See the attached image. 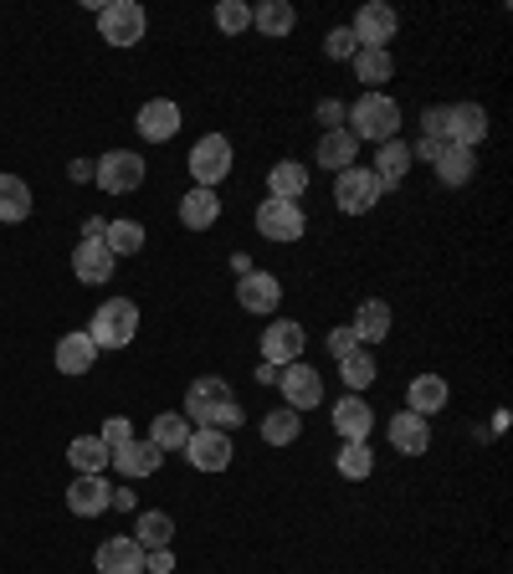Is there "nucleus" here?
Here are the masks:
<instances>
[{
    "instance_id": "4c0bfd02",
    "label": "nucleus",
    "mask_w": 513,
    "mask_h": 574,
    "mask_svg": "<svg viewBox=\"0 0 513 574\" xmlns=\"http://www.w3.org/2000/svg\"><path fill=\"white\" fill-rule=\"evenodd\" d=\"M103 247L114 251V257H133V251L145 247V226L139 221H108L103 226Z\"/></svg>"
},
{
    "instance_id": "dca6fc26",
    "label": "nucleus",
    "mask_w": 513,
    "mask_h": 574,
    "mask_svg": "<svg viewBox=\"0 0 513 574\" xmlns=\"http://www.w3.org/2000/svg\"><path fill=\"white\" fill-rule=\"evenodd\" d=\"M114 251L103 247V241H77L73 247V278L88 282V288H103V282H114Z\"/></svg>"
},
{
    "instance_id": "4be33fe9",
    "label": "nucleus",
    "mask_w": 513,
    "mask_h": 574,
    "mask_svg": "<svg viewBox=\"0 0 513 574\" xmlns=\"http://www.w3.org/2000/svg\"><path fill=\"white\" fill-rule=\"evenodd\" d=\"M360 160V139H354L350 129H323L319 133V170H350V164Z\"/></svg>"
},
{
    "instance_id": "473e14b6",
    "label": "nucleus",
    "mask_w": 513,
    "mask_h": 574,
    "mask_svg": "<svg viewBox=\"0 0 513 574\" xmlns=\"http://www.w3.org/2000/svg\"><path fill=\"white\" fill-rule=\"evenodd\" d=\"M293 6H288V0H263V6H257V11H252V26L263 31V36H272V42H278V36H288V31H293Z\"/></svg>"
},
{
    "instance_id": "a878e982",
    "label": "nucleus",
    "mask_w": 513,
    "mask_h": 574,
    "mask_svg": "<svg viewBox=\"0 0 513 574\" xmlns=\"http://www.w3.org/2000/svg\"><path fill=\"white\" fill-rule=\"evenodd\" d=\"M303 191H308V164L278 160L267 170V195H272V201H298Z\"/></svg>"
},
{
    "instance_id": "7ed1b4c3",
    "label": "nucleus",
    "mask_w": 513,
    "mask_h": 574,
    "mask_svg": "<svg viewBox=\"0 0 513 574\" xmlns=\"http://www.w3.org/2000/svg\"><path fill=\"white\" fill-rule=\"evenodd\" d=\"M133 334H139V308L129 297H108L88 324L93 349H124V344H133Z\"/></svg>"
},
{
    "instance_id": "c03bdc74",
    "label": "nucleus",
    "mask_w": 513,
    "mask_h": 574,
    "mask_svg": "<svg viewBox=\"0 0 513 574\" xmlns=\"http://www.w3.org/2000/svg\"><path fill=\"white\" fill-rule=\"evenodd\" d=\"M175 570V554L170 549H149L145 554V574H170Z\"/></svg>"
},
{
    "instance_id": "f704fd0d",
    "label": "nucleus",
    "mask_w": 513,
    "mask_h": 574,
    "mask_svg": "<svg viewBox=\"0 0 513 574\" xmlns=\"http://www.w3.org/2000/svg\"><path fill=\"white\" fill-rule=\"evenodd\" d=\"M133 539H139V549H170V539H175V518L170 513H139V523H133Z\"/></svg>"
},
{
    "instance_id": "9d476101",
    "label": "nucleus",
    "mask_w": 513,
    "mask_h": 574,
    "mask_svg": "<svg viewBox=\"0 0 513 574\" xmlns=\"http://www.w3.org/2000/svg\"><path fill=\"white\" fill-rule=\"evenodd\" d=\"M236 457V446L226 431H211V426H195L191 442H185V462H191L195 472H226Z\"/></svg>"
},
{
    "instance_id": "393cba45",
    "label": "nucleus",
    "mask_w": 513,
    "mask_h": 574,
    "mask_svg": "<svg viewBox=\"0 0 513 574\" xmlns=\"http://www.w3.org/2000/svg\"><path fill=\"white\" fill-rule=\"evenodd\" d=\"M160 462H164V452L154 442H139V436H133V442H124L114 452V467L124 472V477H149V472H160Z\"/></svg>"
},
{
    "instance_id": "5701e85b",
    "label": "nucleus",
    "mask_w": 513,
    "mask_h": 574,
    "mask_svg": "<svg viewBox=\"0 0 513 574\" xmlns=\"http://www.w3.org/2000/svg\"><path fill=\"white\" fill-rule=\"evenodd\" d=\"M370 175H375V185H381V191L400 185V180L410 175V144H406V139H385L381 154H375V170H370Z\"/></svg>"
},
{
    "instance_id": "c756f323",
    "label": "nucleus",
    "mask_w": 513,
    "mask_h": 574,
    "mask_svg": "<svg viewBox=\"0 0 513 574\" xmlns=\"http://www.w3.org/2000/svg\"><path fill=\"white\" fill-rule=\"evenodd\" d=\"M67 462H73L77 477H103V467L114 462V452H108L98 436H77V442L67 446Z\"/></svg>"
},
{
    "instance_id": "a19ab883",
    "label": "nucleus",
    "mask_w": 513,
    "mask_h": 574,
    "mask_svg": "<svg viewBox=\"0 0 513 574\" xmlns=\"http://www.w3.org/2000/svg\"><path fill=\"white\" fill-rule=\"evenodd\" d=\"M323 52L334 62H354V52H360V42H354V31L350 26H334L329 36H323Z\"/></svg>"
},
{
    "instance_id": "423d86ee",
    "label": "nucleus",
    "mask_w": 513,
    "mask_h": 574,
    "mask_svg": "<svg viewBox=\"0 0 513 574\" xmlns=\"http://www.w3.org/2000/svg\"><path fill=\"white\" fill-rule=\"evenodd\" d=\"M93 180H98V191H108V195H129L145 185V160H139L133 149H108L103 160H93Z\"/></svg>"
},
{
    "instance_id": "c9c22d12",
    "label": "nucleus",
    "mask_w": 513,
    "mask_h": 574,
    "mask_svg": "<svg viewBox=\"0 0 513 574\" xmlns=\"http://www.w3.org/2000/svg\"><path fill=\"white\" fill-rule=\"evenodd\" d=\"M339 375H344V385H350V396H360V390H370V385H375V375H381V369H375V354H370V349H354V354H344V359H339Z\"/></svg>"
},
{
    "instance_id": "ea45409f",
    "label": "nucleus",
    "mask_w": 513,
    "mask_h": 574,
    "mask_svg": "<svg viewBox=\"0 0 513 574\" xmlns=\"http://www.w3.org/2000/svg\"><path fill=\"white\" fill-rule=\"evenodd\" d=\"M216 26L226 31V36H242V31L252 26V6H242V0H221V6H216Z\"/></svg>"
},
{
    "instance_id": "2f4dec72",
    "label": "nucleus",
    "mask_w": 513,
    "mask_h": 574,
    "mask_svg": "<svg viewBox=\"0 0 513 574\" xmlns=\"http://www.w3.org/2000/svg\"><path fill=\"white\" fill-rule=\"evenodd\" d=\"M149 442L160 446V452H185V442H191V421H185L180 411L154 415V426H149Z\"/></svg>"
},
{
    "instance_id": "2eb2a0df",
    "label": "nucleus",
    "mask_w": 513,
    "mask_h": 574,
    "mask_svg": "<svg viewBox=\"0 0 513 574\" xmlns=\"http://www.w3.org/2000/svg\"><path fill=\"white\" fill-rule=\"evenodd\" d=\"M93 564H98V574H145V549L133 533H118V539L98 544Z\"/></svg>"
},
{
    "instance_id": "0eeeda50",
    "label": "nucleus",
    "mask_w": 513,
    "mask_h": 574,
    "mask_svg": "<svg viewBox=\"0 0 513 574\" xmlns=\"http://www.w3.org/2000/svg\"><path fill=\"white\" fill-rule=\"evenodd\" d=\"M354 42L370 46V52H385V46L396 42L400 31V15L396 6H385V0H370V6H360V15H354Z\"/></svg>"
},
{
    "instance_id": "1a4fd4ad",
    "label": "nucleus",
    "mask_w": 513,
    "mask_h": 574,
    "mask_svg": "<svg viewBox=\"0 0 513 574\" xmlns=\"http://www.w3.org/2000/svg\"><path fill=\"white\" fill-rule=\"evenodd\" d=\"M303 231H308V221H303V206L298 201H272L267 195L263 206H257V236H267V241H298Z\"/></svg>"
},
{
    "instance_id": "de8ad7c7",
    "label": "nucleus",
    "mask_w": 513,
    "mask_h": 574,
    "mask_svg": "<svg viewBox=\"0 0 513 574\" xmlns=\"http://www.w3.org/2000/svg\"><path fill=\"white\" fill-rule=\"evenodd\" d=\"M410 154H421V160H437V154H441V139H421V144L410 149Z\"/></svg>"
},
{
    "instance_id": "cd10ccee",
    "label": "nucleus",
    "mask_w": 513,
    "mask_h": 574,
    "mask_svg": "<svg viewBox=\"0 0 513 574\" xmlns=\"http://www.w3.org/2000/svg\"><path fill=\"white\" fill-rule=\"evenodd\" d=\"M431 164H437L441 185H452V191H457V185H468V180H472V170H478V154H472V149H457V144H441V154Z\"/></svg>"
},
{
    "instance_id": "6ab92c4d",
    "label": "nucleus",
    "mask_w": 513,
    "mask_h": 574,
    "mask_svg": "<svg viewBox=\"0 0 513 574\" xmlns=\"http://www.w3.org/2000/svg\"><path fill=\"white\" fill-rule=\"evenodd\" d=\"M447 400H452V390H447L441 375H416L410 390H406V411H416L421 421H431L437 411H447Z\"/></svg>"
},
{
    "instance_id": "9b49d317",
    "label": "nucleus",
    "mask_w": 513,
    "mask_h": 574,
    "mask_svg": "<svg viewBox=\"0 0 513 574\" xmlns=\"http://www.w3.org/2000/svg\"><path fill=\"white\" fill-rule=\"evenodd\" d=\"M278 385H282V405H288V411H319L323 380H319V369H313V365H303V359L288 365Z\"/></svg>"
},
{
    "instance_id": "4468645a",
    "label": "nucleus",
    "mask_w": 513,
    "mask_h": 574,
    "mask_svg": "<svg viewBox=\"0 0 513 574\" xmlns=\"http://www.w3.org/2000/svg\"><path fill=\"white\" fill-rule=\"evenodd\" d=\"M236 303L247 313H257V318H267V313H278V303H282V282L272 278V272H257V267H252L247 278L236 282Z\"/></svg>"
},
{
    "instance_id": "f8f14e48",
    "label": "nucleus",
    "mask_w": 513,
    "mask_h": 574,
    "mask_svg": "<svg viewBox=\"0 0 513 574\" xmlns=\"http://www.w3.org/2000/svg\"><path fill=\"white\" fill-rule=\"evenodd\" d=\"M441 139L457 149H478L488 139V113L483 104H452L447 108V129H441Z\"/></svg>"
},
{
    "instance_id": "aec40b11",
    "label": "nucleus",
    "mask_w": 513,
    "mask_h": 574,
    "mask_svg": "<svg viewBox=\"0 0 513 574\" xmlns=\"http://www.w3.org/2000/svg\"><path fill=\"white\" fill-rule=\"evenodd\" d=\"M334 431L344 442H370V431H375V411L365 405V396H344L334 405Z\"/></svg>"
},
{
    "instance_id": "a18cd8bd",
    "label": "nucleus",
    "mask_w": 513,
    "mask_h": 574,
    "mask_svg": "<svg viewBox=\"0 0 513 574\" xmlns=\"http://www.w3.org/2000/svg\"><path fill=\"white\" fill-rule=\"evenodd\" d=\"M421 129H426V139H441V129H447V108H426ZM441 144H447V139H441Z\"/></svg>"
},
{
    "instance_id": "f257e3e1",
    "label": "nucleus",
    "mask_w": 513,
    "mask_h": 574,
    "mask_svg": "<svg viewBox=\"0 0 513 574\" xmlns=\"http://www.w3.org/2000/svg\"><path fill=\"white\" fill-rule=\"evenodd\" d=\"M185 421H195V426H211V431H226L232 436L236 426H242V405H236L232 385L221 380V375H201V380L185 390Z\"/></svg>"
},
{
    "instance_id": "09e8293b",
    "label": "nucleus",
    "mask_w": 513,
    "mask_h": 574,
    "mask_svg": "<svg viewBox=\"0 0 513 574\" xmlns=\"http://www.w3.org/2000/svg\"><path fill=\"white\" fill-rule=\"evenodd\" d=\"M67 175H73V180H93V160H73V164H67Z\"/></svg>"
},
{
    "instance_id": "ddd939ff",
    "label": "nucleus",
    "mask_w": 513,
    "mask_h": 574,
    "mask_svg": "<svg viewBox=\"0 0 513 574\" xmlns=\"http://www.w3.org/2000/svg\"><path fill=\"white\" fill-rule=\"evenodd\" d=\"M308 334L303 324H293V318H278L272 328H263V365H298V354H303Z\"/></svg>"
},
{
    "instance_id": "bb28decb",
    "label": "nucleus",
    "mask_w": 513,
    "mask_h": 574,
    "mask_svg": "<svg viewBox=\"0 0 513 574\" xmlns=\"http://www.w3.org/2000/svg\"><path fill=\"white\" fill-rule=\"evenodd\" d=\"M354 334H360V349H370V344H381L385 334H391V303H381V297H370V303H360V313H354Z\"/></svg>"
},
{
    "instance_id": "412c9836",
    "label": "nucleus",
    "mask_w": 513,
    "mask_h": 574,
    "mask_svg": "<svg viewBox=\"0 0 513 574\" xmlns=\"http://www.w3.org/2000/svg\"><path fill=\"white\" fill-rule=\"evenodd\" d=\"M391 446H396L400 457H421L426 446H431V426L416 411H396L391 415Z\"/></svg>"
},
{
    "instance_id": "6e6552de",
    "label": "nucleus",
    "mask_w": 513,
    "mask_h": 574,
    "mask_svg": "<svg viewBox=\"0 0 513 574\" xmlns=\"http://www.w3.org/2000/svg\"><path fill=\"white\" fill-rule=\"evenodd\" d=\"M334 201L344 216H365V210H375V201H381V185H375V175H370L365 164H350V170L334 175Z\"/></svg>"
},
{
    "instance_id": "72a5a7b5",
    "label": "nucleus",
    "mask_w": 513,
    "mask_h": 574,
    "mask_svg": "<svg viewBox=\"0 0 513 574\" xmlns=\"http://www.w3.org/2000/svg\"><path fill=\"white\" fill-rule=\"evenodd\" d=\"M354 77L370 83V93H381V83L396 77V62H391V52H370V46H360V52H354Z\"/></svg>"
},
{
    "instance_id": "f03ea898",
    "label": "nucleus",
    "mask_w": 513,
    "mask_h": 574,
    "mask_svg": "<svg viewBox=\"0 0 513 574\" xmlns=\"http://www.w3.org/2000/svg\"><path fill=\"white\" fill-rule=\"evenodd\" d=\"M350 133L354 139H370V144H385V139H400V104L391 93H360L350 108Z\"/></svg>"
},
{
    "instance_id": "7c9ffc66",
    "label": "nucleus",
    "mask_w": 513,
    "mask_h": 574,
    "mask_svg": "<svg viewBox=\"0 0 513 574\" xmlns=\"http://www.w3.org/2000/svg\"><path fill=\"white\" fill-rule=\"evenodd\" d=\"M31 216V185L21 175H0V221L15 226Z\"/></svg>"
},
{
    "instance_id": "39448f33",
    "label": "nucleus",
    "mask_w": 513,
    "mask_h": 574,
    "mask_svg": "<svg viewBox=\"0 0 513 574\" xmlns=\"http://www.w3.org/2000/svg\"><path fill=\"white\" fill-rule=\"evenodd\" d=\"M145 26H149V15L139 0H108V6H98V36L108 46H139L145 42Z\"/></svg>"
},
{
    "instance_id": "c85d7f7f",
    "label": "nucleus",
    "mask_w": 513,
    "mask_h": 574,
    "mask_svg": "<svg viewBox=\"0 0 513 574\" xmlns=\"http://www.w3.org/2000/svg\"><path fill=\"white\" fill-rule=\"evenodd\" d=\"M93 359H98V349H93L88 328H77V334H67V339L57 344V369L62 375H88Z\"/></svg>"
},
{
    "instance_id": "b1692460",
    "label": "nucleus",
    "mask_w": 513,
    "mask_h": 574,
    "mask_svg": "<svg viewBox=\"0 0 513 574\" xmlns=\"http://www.w3.org/2000/svg\"><path fill=\"white\" fill-rule=\"evenodd\" d=\"M216 221H221V195L191 185V191H185V201H180V226H191V231H211Z\"/></svg>"
},
{
    "instance_id": "20e7f679",
    "label": "nucleus",
    "mask_w": 513,
    "mask_h": 574,
    "mask_svg": "<svg viewBox=\"0 0 513 574\" xmlns=\"http://www.w3.org/2000/svg\"><path fill=\"white\" fill-rule=\"evenodd\" d=\"M232 164H236L232 139H226V133H205V139H195L185 170H191V180L201 185V191H216L221 180L232 175Z\"/></svg>"
},
{
    "instance_id": "a211bd4d",
    "label": "nucleus",
    "mask_w": 513,
    "mask_h": 574,
    "mask_svg": "<svg viewBox=\"0 0 513 574\" xmlns=\"http://www.w3.org/2000/svg\"><path fill=\"white\" fill-rule=\"evenodd\" d=\"M67 508H73L77 518H98L114 508V487L103 483V477H73V487H67Z\"/></svg>"
},
{
    "instance_id": "49530a36",
    "label": "nucleus",
    "mask_w": 513,
    "mask_h": 574,
    "mask_svg": "<svg viewBox=\"0 0 513 574\" xmlns=\"http://www.w3.org/2000/svg\"><path fill=\"white\" fill-rule=\"evenodd\" d=\"M319 118L329 123V129H344V123H339V118H344V104H334V98H329V104H319Z\"/></svg>"
},
{
    "instance_id": "79ce46f5",
    "label": "nucleus",
    "mask_w": 513,
    "mask_h": 574,
    "mask_svg": "<svg viewBox=\"0 0 513 574\" xmlns=\"http://www.w3.org/2000/svg\"><path fill=\"white\" fill-rule=\"evenodd\" d=\"M98 442L108 446V452H118V446H124V442H133V426H129V421H124V415H114V421H103Z\"/></svg>"
},
{
    "instance_id": "f3484780",
    "label": "nucleus",
    "mask_w": 513,
    "mask_h": 574,
    "mask_svg": "<svg viewBox=\"0 0 513 574\" xmlns=\"http://www.w3.org/2000/svg\"><path fill=\"white\" fill-rule=\"evenodd\" d=\"M133 129L145 133L149 144L175 139V133H180V104H170V98H149V104L139 108V118H133Z\"/></svg>"
},
{
    "instance_id": "58836bf2",
    "label": "nucleus",
    "mask_w": 513,
    "mask_h": 574,
    "mask_svg": "<svg viewBox=\"0 0 513 574\" xmlns=\"http://www.w3.org/2000/svg\"><path fill=\"white\" fill-rule=\"evenodd\" d=\"M370 472H375V452H370V442H344V452H339V477L365 483Z\"/></svg>"
},
{
    "instance_id": "37998d69",
    "label": "nucleus",
    "mask_w": 513,
    "mask_h": 574,
    "mask_svg": "<svg viewBox=\"0 0 513 574\" xmlns=\"http://www.w3.org/2000/svg\"><path fill=\"white\" fill-rule=\"evenodd\" d=\"M360 349V334H354L350 324H339L334 334H329V354H334V359H344V354H354Z\"/></svg>"
},
{
    "instance_id": "e433bc0d",
    "label": "nucleus",
    "mask_w": 513,
    "mask_h": 574,
    "mask_svg": "<svg viewBox=\"0 0 513 574\" xmlns=\"http://www.w3.org/2000/svg\"><path fill=\"white\" fill-rule=\"evenodd\" d=\"M298 431H303V421H298V411H288V405L263 415V442L267 446H293Z\"/></svg>"
}]
</instances>
